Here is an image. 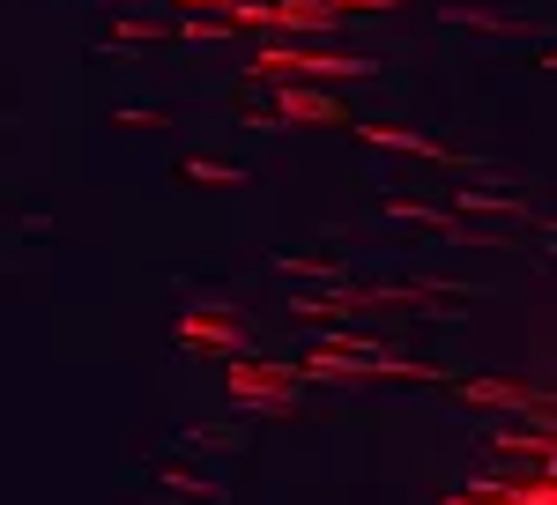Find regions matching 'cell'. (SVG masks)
Segmentation results:
<instances>
[]
</instances>
